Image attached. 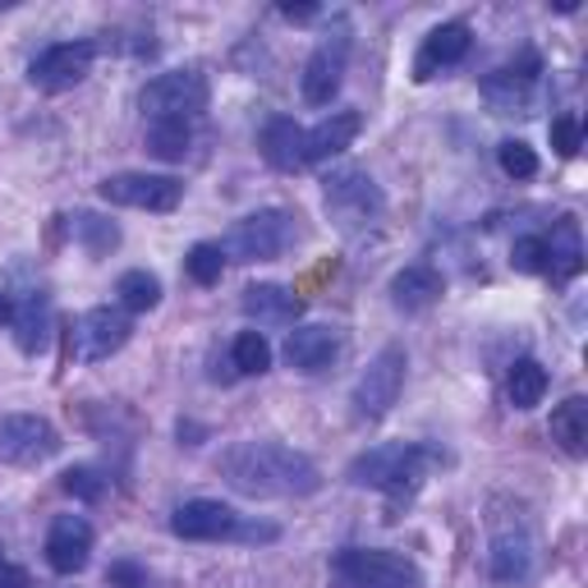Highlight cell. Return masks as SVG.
Instances as JSON below:
<instances>
[{"instance_id": "4316f807", "label": "cell", "mask_w": 588, "mask_h": 588, "mask_svg": "<svg viewBox=\"0 0 588 588\" xmlns=\"http://www.w3.org/2000/svg\"><path fill=\"white\" fill-rule=\"evenodd\" d=\"M506 395H510L515 410L543 405V395H547V368H543L538 359H519V363L510 368V378H506Z\"/></svg>"}, {"instance_id": "74e56055", "label": "cell", "mask_w": 588, "mask_h": 588, "mask_svg": "<svg viewBox=\"0 0 588 588\" xmlns=\"http://www.w3.org/2000/svg\"><path fill=\"white\" fill-rule=\"evenodd\" d=\"M10 313H14V303H10L6 295H0V322H10Z\"/></svg>"}, {"instance_id": "4fadbf2b", "label": "cell", "mask_w": 588, "mask_h": 588, "mask_svg": "<svg viewBox=\"0 0 588 588\" xmlns=\"http://www.w3.org/2000/svg\"><path fill=\"white\" fill-rule=\"evenodd\" d=\"M538 570V543L534 534L515 524V529H497L492 538V579L502 588H524Z\"/></svg>"}, {"instance_id": "1f68e13d", "label": "cell", "mask_w": 588, "mask_h": 588, "mask_svg": "<svg viewBox=\"0 0 588 588\" xmlns=\"http://www.w3.org/2000/svg\"><path fill=\"white\" fill-rule=\"evenodd\" d=\"M60 487H65L74 502H102L106 497V478H102V470H92V464H74V470H65L60 474Z\"/></svg>"}, {"instance_id": "7402d4cb", "label": "cell", "mask_w": 588, "mask_h": 588, "mask_svg": "<svg viewBox=\"0 0 588 588\" xmlns=\"http://www.w3.org/2000/svg\"><path fill=\"white\" fill-rule=\"evenodd\" d=\"M547 244V271L556 276V281H570V276H579L584 267V239H579V221L575 216H561V221L551 226V239Z\"/></svg>"}, {"instance_id": "ba28073f", "label": "cell", "mask_w": 588, "mask_h": 588, "mask_svg": "<svg viewBox=\"0 0 588 588\" xmlns=\"http://www.w3.org/2000/svg\"><path fill=\"white\" fill-rule=\"evenodd\" d=\"M97 194L115 207H138V212H175L184 198V179L175 175H147V171H130V175H106L97 184Z\"/></svg>"}, {"instance_id": "603a6c76", "label": "cell", "mask_w": 588, "mask_h": 588, "mask_svg": "<svg viewBox=\"0 0 588 588\" xmlns=\"http://www.w3.org/2000/svg\"><path fill=\"white\" fill-rule=\"evenodd\" d=\"M14 340H19V350L23 354H42L47 350V340H51V308H47V295H28L14 303Z\"/></svg>"}, {"instance_id": "7c38bea8", "label": "cell", "mask_w": 588, "mask_h": 588, "mask_svg": "<svg viewBox=\"0 0 588 588\" xmlns=\"http://www.w3.org/2000/svg\"><path fill=\"white\" fill-rule=\"evenodd\" d=\"M345 60H350V33L336 28L331 38L318 42V51L308 55V65H303V102L308 106H331V97L340 92V79H345Z\"/></svg>"}, {"instance_id": "52a82bcc", "label": "cell", "mask_w": 588, "mask_h": 588, "mask_svg": "<svg viewBox=\"0 0 588 588\" xmlns=\"http://www.w3.org/2000/svg\"><path fill=\"white\" fill-rule=\"evenodd\" d=\"M138 102H143L147 120H194L198 111H207V79L198 70L157 74L143 87Z\"/></svg>"}, {"instance_id": "ac0fdd59", "label": "cell", "mask_w": 588, "mask_h": 588, "mask_svg": "<svg viewBox=\"0 0 588 588\" xmlns=\"http://www.w3.org/2000/svg\"><path fill=\"white\" fill-rule=\"evenodd\" d=\"M359 130H363V115L359 111H331L318 130L303 134V162L318 166V162L340 157V152H345L359 138Z\"/></svg>"}, {"instance_id": "83f0119b", "label": "cell", "mask_w": 588, "mask_h": 588, "mask_svg": "<svg viewBox=\"0 0 588 588\" xmlns=\"http://www.w3.org/2000/svg\"><path fill=\"white\" fill-rule=\"evenodd\" d=\"M70 235H74V244H83L92 258H106L120 244V226L106 221V216H97V212H74L70 216Z\"/></svg>"}, {"instance_id": "e575fe53", "label": "cell", "mask_w": 588, "mask_h": 588, "mask_svg": "<svg viewBox=\"0 0 588 588\" xmlns=\"http://www.w3.org/2000/svg\"><path fill=\"white\" fill-rule=\"evenodd\" d=\"M547 134H551L556 157H579V147H584V125H579V115H556Z\"/></svg>"}, {"instance_id": "8d00e7d4", "label": "cell", "mask_w": 588, "mask_h": 588, "mask_svg": "<svg viewBox=\"0 0 588 588\" xmlns=\"http://www.w3.org/2000/svg\"><path fill=\"white\" fill-rule=\"evenodd\" d=\"M281 19H290V23H308V19H318V6H281Z\"/></svg>"}, {"instance_id": "44dd1931", "label": "cell", "mask_w": 588, "mask_h": 588, "mask_svg": "<svg viewBox=\"0 0 588 588\" xmlns=\"http://www.w3.org/2000/svg\"><path fill=\"white\" fill-rule=\"evenodd\" d=\"M258 147H262L267 166H276V171H299V166H308L303 162V130L295 125L290 115H271L267 125H262Z\"/></svg>"}, {"instance_id": "9a60e30c", "label": "cell", "mask_w": 588, "mask_h": 588, "mask_svg": "<svg viewBox=\"0 0 588 588\" xmlns=\"http://www.w3.org/2000/svg\"><path fill=\"white\" fill-rule=\"evenodd\" d=\"M47 561L55 575H79L92 561V524L83 515H60L47 534Z\"/></svg>"}, {"instance_id": "d590c367", "label": "cell", "mask_w": 588, "mask_h": 588, "mask_svg": "<svg viewBox=\"0 0 588 588\" xmlns=\"http://www.w3.org/2000/svg\"><path fill=\"white\" fill-rule=\"evenodd\" d=\"M0 588H28V570H23V566H10V561H0Z\"/></svg>"}, {"instance_id": "cb8c5ba5", "label": "cell", "mask_w": 588, "mask_h": 588, "mask_svg": "<svg viewBox=\"0 0 588 588\" xmlns=\"http://www.w3.org/2000/svg\"><path fill=\"white\" fill-rule=\"evenodd\" d=\"M551 442L575 460L588 451V400L584 395H570L566 405L551 410Z\"/></svg>"}, {"instance_id": "5b68a950", "label": "cell", "mask_w": 588, "mask_h": 588, "mask_svg": "<svg viewBox=\"0 0 588 588\" xmlns=\"http://www.w3.org/2000/svg\"><path fill=\"white\" fill-rule=\"evenodd\" d=\"M299 239V226H295V212L286 207H262L254 216H244V221L226 235L221 254L235 258V262H271L295 249Z\"/></svg>"}, {"instance_id": "6da1fadb", "label": "cell", "mask_w": 588, "mask_h": 588, "mask_svg": "<svg viewBox=\"0 0 588 588\" xmlns=\"http://www.w3.org/2000/svg\"><path fill=\"white\" fill-rule=\"evenodd\" d=\"M221 478L244 497H313L322 470L281 442H239L221 455Z\"/></svg>"}, {"instance_id": "5bb4252c", "label": "cell", "mask_w": 588, "mask_h": 588, "mask_svg": "<svg viewBox=\"0 0 588 588\" xmlns=\"http://www.w3.org/2000/svg\"><path fill=\"white\" fill-rule=\"evenodd\" d=\"M235 524H239V515L226 502L198 497V502H184L171 515V534L189 538V543H216V538H235Z\"/></svg>"}, {"instance_id": "7a4b0ae2", "label": "cell", "mask_w": 588, "mask_h": 588, "mask_svg": "<svg viewBox=\"0 0 588 588\" xmlns=\"http://www.w3.org/2000/svg\"><path fill=\"white\" fill-rule=\"evenodd\" d=\"M446 464V451L427 446V442H386L363 451L350 464V483L354 487H378L386 497H414L423 478Z\"/></svg>"}, {"instance_id": "d4e9b609", "label": "cell", "mask_w": 588, "mask_h": 588, "mask_svg": "<svg viewBox=\"0 0 588 588\" xmlns=\"http://www.w3.org/2000/svg\"><path fill=\"white\" fill-rule=\"evenodd\" d=\"M483 92H487V102L497 106L502 115H524V106H529V97H534V74H519V70H497L487 83H483Z\"/></svg>"}, {"instance_id": "30bf717a", "label": "cell", "mask_w": 588, "mask_h": 588, "mask_svg": "<svg viewBox=\"0 0 588 588\" xmlns=\"http://www.w3.org/2000/svg\"><path fill=\"white\" fill-rule=\"evenodd\" d=\"M92 60H97V47L92 42H55L28 65V83L38 92H70L74 83H83L92 74Z\"/></svg>"}, {"instance_id": "4dcf8cb0", "label": "cell", "mask_w": 588, "mask_h": 588, "mask_svg": "<svg viewBox=\"0 0 588 588\" xmlns=\"http://www.w3.org/2000/svg\"><path fill=\"white\" fill-rule=\"evenodd\" d=\"M184 271H189V281H198V286H216L226 271L221 244H194V249L184 254Z\"/></svg>"}, {"instance_id": "484cf974", "label": "cell", "mask_w": 588, "mask_h": 588, "mask_svg": "<svg viewBox=\"0 0 588 588\" xmlns=\"http://www.w3.org/2000/svg\"><path fill=\"white\" fill-rule=\"evenodd\" d=\"M194 147L189 120H147V152L162 162H184Z\"/></svg>"}, {"instance_id": "2e32d148", "label": "cell", "mask_w": 588, "mask_h": 588, "mask_svg": "<svg viewBox=\"0 0 588 588\" xmlns=\"http://www.w3.org/2000/svg\"><path fill=\"white\" fill-rule=\"evenodd\" d=\"M470 47H474L470 23H442V28H432L427 42H423V51H419V60H414V79L427 83L437 70L460 65V60L470 55Z\"/></svg>"}, {"instance_id": "f1b7e54d", "label": "cell", "mask_w": 588, "mask_h": 588, "mask_svg": "<svg viewBox=\"0 0 588 588\" xmlns=\"http://www.w3.org/2000/svg\"><path fill=\"white\" fill-rule=\"evenodd\" d=\"M115 295H120V303H125V313H147V308L162 303V281L152 271L134 267V271H125L115 281Z\"/></svg>"}, {"instance_id": "ffe728a7", "label": "cell", "mask_w": 588, "mask_h": 588, "mask_svg": "<svg viewBox=\"0 0 588 588\" xmlns=\"http://www.w3.org/2000/svg\"><path fill=\"white\" fill-rule=\"evenodd\" d=\"M336 354H340V336L331 327H295L286 336V359L299 373H322Z\"/></svg>"}, {"instance_id": "836d02e7", "label": "cell", "mask_w": 588, "mask_h": 588, "mask_svg": "<svg viewBox=\"0 0 588 588\" xmlns=\"http://www.w3.org/2000/svg\"><path fill=\"white\" fill-rule=\"evenodd\" d=\"M510 267H515V271H524V276L547 271V244H543V235H524V239H515V249H510Z\"/></svg>"}, {"instance_id": "f546056e", "label": "cell", "mask_w": 588, "mask_h": 588, "mask_svg": "<svg viewBox=\"0 0 588 588\" xmlns=\"http://www.w3.org/2000/svg\"><path fill=\"white\" fill-rule=\"evenodd\" d=\"M230 359H235V373H244V378L267 373V368H271V345H267V336H262V331H239L235 345H230Z\"/></svg>"}, {"instance_id": "277c9868", "label": "cell", "mask_w": 588, "mask_h": 588, "mask_svg": "<svg viewBox=\"0 0 588 588\" xmlns=\"http://www.w3.org/2000/svg\"><path fill=\"white\" fill-rule=\"evenodd\" d=\"M322 207H327V216L345 235H359V230L382 221L386 198H382V189L373 184V175H368V171L345 166V171L327 175V184H322Z\"/></svg>"}, {"instance_id": "8992f818", "label": "cell", "mask_w": 588, "mask_h": 588, "mask_svg": "<svg viewBox=\"0 0 588 588\" xmlns=\"http://www.w3.org/2000/svg\"><path fill=\"white\" fill-rule=\"evenodd\" d=\"M405 368H410V359L400 345H386L373 363H368L363 378L354 382V419H363V423L386 419L391 405L400 400V386H405Z\"/></svg>"}, {"instance_id": "3957f363", "label": "cell", "mask_w": 588, "mask_h": 588, "mask_svg": "<svg viewBox=\"0 0 588 588\" xmlns=\"http://www.w3.org/2000/svg\"><path fill=\"white\" fill-rule=\"evenodd\" d=\"M331 588H423V570L382 547H345L331 556Z\"/></svg>"}, {"instance_id": "8fae6325", "label": "cell", "mask_w": 588, "mask_h": 588, "mask_svg": "<svg viewBox=\"0 0 588 588\" xmlns=\"http://www.w3.org/2000/svg\"><path fill=\"white\" fill-rule=\"evenodd\" d=\"M130 313L125 308H92V313L79 318L74 327V340H70V354L79 363H102L111 359L115 350H125V340H130Z\"/></svg>"}, {"instance_id": "e0dca14e", "label": "cell", "mask_w": 588, "mask_h": 588, "mask_svg": "<svg viewBox=\"0 0 588 588\" xmlns=\"http://www.w3.org/2000/svg\"><path fill=\"white\" fill-rule=\"evenodd\" d=\"M446 295V281L437 267L427 262H414V267H400L391 276V303L400 308V313H423V308H432Z\"/></svg>"}, {"instance_id": "d6a6232c", "label": "cell", "mask_w": 588, "mask_h": 588, "mask_svg": "<svg viewBox=\"0 0 588 588\" xmlns=\"http://www.w3.org/2000/svg\"><path fill=\"white\" fill-rule=\"evenodd\" d=\"M497 162H502V171H506L510 179H534V175H538V152H534L529 143H519V138H506V143L497 147Z\"/></svg>"}, {"instance_id": "d6986e66", "label": "cell", "mask_w": 588, "mask_h": 588, "mask_svg": "<svg viewBox=\"0 0 588 588\" xmlns=\"http://www.w3.org/2000/svg\"><path fill=\"white\" fill-rule=\"evenodd\" d=\"M244 313H249L258 327H295L299 313H303V299L290 286L262 281V286L244 290Z\"/></svg>"}, {"instance_id": "9c48e42d", "label": "cell", "mask_w": 588, "mask_h": 588, "mask_svg": "<svg viewBox=\"0 0 588 588\" xmlns=\"http://www.w3.org/2000/svg\"><path fill=\"white\" fill-rule=\"evenodd\" d=\"M60 451V432L38 419V414H10L0 419V460L19 464V470H33V464H47Z\"/></svg>"}]
</instances>
